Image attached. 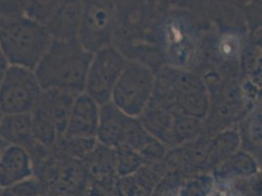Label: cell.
<instances>
[{
  "mask_svg": "<svg viewBox=\"0 0 262 196\" xmlns=\"http://www.w3.org/2000/svg\"><path fill=\"white\" fill-rule=\"evenodd\" d=\"M1 194H2V196H11L10 194H8V193L6 192V190L3 189V188H1Z\"/></svg>",
  "mask_w": 262,
  "mask_h": 196,
  "instance_id": "obj_25",
  "label": "cell"
},
{
  "mask_svg": "<svg viewBox=\"0 0 262 196\" xmlns=\"http://www.w3.org/2000/svg\"><path fill=\"white\" fill-rule=\"evenodd\" d=\"M157 75L139 59H128L116 86L111 102L123 113L139 118L153 98Z\"/></svg>",
  "mask_w": 262,
  "mask_h": 196,
  "instance_id": "obj_5",
  "label": "cell"
},
{
  "mask_svg": "<svg viewBox=\"0 0 262 196\" xmlns=\"http://www.w3.org/2000/svg\"><path fill=\"white\" fill-rule=\"evenodd\" d=\"M52 40L43 25L26 15L0 20V48L9 66L34 70Z\"/></svg>",
  "mask_w": 262,
  "mask_h": 196,
  "instance_id": "obj_3",
  "label": "cell"
},
{
  "mask_svg": "<svg viewBox=\"0 0 262 196\" xmlns=\"http://www.w3.org/2000/svg\"><path fill=\"white\" fill-rule=\"evenodd\" d=\"M145 162L141 155L128 147H120L115 149V169L120 178L136 173Z\"/></svg>",
  "mask_w": 262,
  "mask_h": 196,
  "instance_id": "obj_19",
  "label": "cell"
},
{
  "mask_svg": "<svg viewBox=\"0 0 262 196\" xmlns=\"http://www.w3.org/2000/svg\"><path fill=\"white\" fill-rule=\"evenodd\" d=\"M241 149L239 132L236 128H227L208 138L206 148V165L213 169Z\"/></svg>",
  "mask_w": 262,
  "mask_h": 196,
  "instance_id": "obj_15",
  "label": "cell"
},
{
  "mask_svg": "<svg viewBox=\"0 0 262 196\" xmlns=\"http://www.w3.org/2000/svg\"><path fill=\"white\" fill-rule=\"evenodd\" d=\"M259 173V161L250 153L238 150L213 169L216 183H233Z\"/></svg>",
  "mask_w": 262,
  "mask_h": 196,
  "instance_id": "obj_13",
  "label": "cell"
},
{
  "mask_svg": "<svg viewBox=\"0 0 262 196\" xmlns=\"http://www.w3.org/2000/svg\"><path fill=\"white\" fill-rule=\"evenodd\" d=\"M228 196H229V195H228Z\"/></svg>",
  "mask_w": 262,
  "mask_h": 196,
  "instance_id": "obj_27",
  "label": "cell"
},
{
  "mask_svg": "<svg viewBox=\"0 0 262 196\" xmlns=\"http://www.w3.org/2000/svg\"><path fill=\"white\" fill-rule=\"evenodd\" d=\"M34 175L33 160L21 146L8 145L0 158V188H7Z\"/></svg>",
  "mask_w": 262,
  "mask_h": 196,
  "instance_id": "obj_11",
  "label": "cell"
},
{
  "mask_svg": "<svg viewBox=\"0 0 262 196\" xmlns=\"http://www.w3.org/2000/svg\"><path fill=\"white\" fill-rule=\"evenodd\" d=\"M0 136L8 145H18L27 150L34 142L31 113L4 114L0 122Z\"/></svg>",
  "mask_w": 262,
  "mask_h": 196,
  "instance_id": "obj_14",
  "label": "cell"
},
{
  "mask_svg": "<svg viewBox=\"0 0 262 196\" xmlns=\"http://www.w3.org/2000/svg\"><path fill=\"white\" fill-rule=\"evenodd\" d=\"M100 107L98 103L85 92L77 95L74 99L64 136L96 139L100 122Z\"/></svg>",
  "mask_w": 262,
  "mask_h": 196,
  "instance_id": "obj_10",
  "label": "cell"
},
{
  "mask_svg": "<svg viewBox=\"0 0 262 196\" xmlns=\"http://www.w3.org/2000/svg\"><path fill=\"white\" fill-rule=\"evenodd\" d=\"M96 139L113 149L128 147L139 153L156 138L144 128L139 118L123 113L110 101L100 107Z\"/></svg>",
  "mask_w": 262,
  "mask_h": 196,
  "instance_id": "obj_6",
  "label": "cell"
},
{
  "mask_svg": "<svg viewBox=\"0 0 262 196\" xmlns=\"http://www.w3.org/2000/svg\"><path fill=\"white\" fill-rule=\"evenodd\" d=\"M75 97L65 91L43 89L31 112L33 139L51 151L65 135Z\"/></svg>",
  "mask_w": 262,
  "mask_h": 196,
  "instance_id": "obj_4",
  "label": "cell"
},
{
  "mask_svg": "<svg viewBox=\"0 0 262 196\" xmlns=\"http://www.w3.org/2000/svg\"><path fill=\"white\" fill-rule=\"evenodd\" d=\"M154 97L165 103L178 114L205 120L210 94L205 81L186 69L164 67L157 75Z\"/></svg>",
  "mask_w": 262,
  "mask_h": 196,
  "instance_id": "obj_2",
  "label": "cell"
},
{
  "mask_svg": "<svg viewBox=\"0 0 262 196\" xmlns=\"http://www.w3.org/2000/svg\"><path fill=\"white\" fill-rule=\"evenodd\" d=\"M203 132L204 121L174 113L169 131L168 145L173 147L184 145L195 141Z\"/></svg>",
  "mask_w": 262,
  "mask_h": 196,
  "instance_id": "obj_17",
  "label": "cell"
},
{
  "mask_svg": "<svg viewBox=\"0 0 262 196\" xmlns=\"http://www.w3.org/2000/svg\"><path fill=\"white\" fill-rule=\"evenodd\" d=\"M117 21V12L109 1H83L82 19L77 40L89 52L94 53L114 44Z\"/></svg>",
  "mask_w": 262,
  "mask_h": 196,
  "instance_id": "obj_8",
  "label": "cell"
},
{
  "mask_svg": "<svg viewBox=\"0 0 262 196\" xmlns=\"http://www.w3.org/2000/svg\"><path fill=\"white\" fill-rule=\"evenodd\" d=\"M123 191L125 196H151L152 183L146 174H139L138 171L134 174L123 177Z\"/></svg>",
  "mask_w": 262,
  "mask_h": 196,
  "instance_id": "obj_21",
  "label": "cell"
},
{
  "mask_svg": "<svg viewBox=\"0 0 262 196\" xmlns=\"http://www.w3.org/2000/svg\"><path fill=\"white\" fill-rule=\"evenodd\" d=\"M42 90L33 70L9 66L0 81V109L3 114L31 113Z\"/></svg>",
  "mask_w": 262,
  "mask_h": 196,
  "instance_id": "obj_9",
  "label": "cell"
},
{
  "mask_svg": "<svg viewBox=\"0 0 262 196\" xmlns=\"http://www.w3.org/2000/svg\"><path fill=\"white\" fill-rule=\"evenodd\" d=\"M93 53L77 40H52L33 72L42 89H56L75 96L84 92Z\"/></svg>",
  "mask_w": 262,
  "mask_h": 196,
  "instance_id": "obj_1",
  "label": "cell"
},
{
  "mask_svg": "<svg viewBox=\"0 0 262 196\" xmlns=\"http://www.w3.org/2000/svg\"><path fill=\"white\" fill-rule=\"evenodd\" d=\"M128 59L116 44L94 52L88 68L84 92L100 106L110 102L114 87Z\"/></svg>",
  "mask_w": 262,
  "mask_h": 196,
  "instance_id": "obj_7",
  "label": "cell"
},
{
  "mask_svg": "<svg viewBox=\"0 0 262 196\" xmlns=\"http://www.w3.org/2000/svg\"><path fill=\"white\" fill-rule=\"evenodd\" d=\"M241 140V149L254 156L261 157V109L257 107L241 121L237 128Z\"/></svg>",
  "mask_w": 262,
  "mask_h": 196,
  "instance_id": "obj_16",
  "label": "cell"
},
{
  "mask_svg": "<svg viewBox=\"0 0 262 196\" xmlns=\"http://www.w3.org/2000/svg\"><path fill=\"white\" fill-rule=\"evenodd\" d=\"M8 146V144L6 143V142H4L3 140H2V138L0 136V158H1V156H2V154L3 152L5 151V149H6V147Z\"/></svg>",
  "mask_w": 262,
  "mask_h": 196,
  "instance_id": "obj_24",
  "label": "cell"
},
{
  "mask_svg": "<svg viewBox=\"0 0 262 196\" xmlns=\"http://www.w3.org/2000/svg\"><path fill=\"white\" fill-rule=\"evenodd\" d=\"M3 115H4V114H3V112H2L1 109H0V122H1V120H2V117H3Z\"/></svg>",
  "mask_w": 262,
  "mask_h": 196,
  "instance_id": "obj_26",
  "label": "cell"
},
{
  "mask_svg": "<svg viewBox=\"0 0 262 196\" xmlns=\"http://www.w3.org/2000/svg\"><path fill=\"white\" fill-rule=\"evenodd\" d=\"M8 67H9V64H8L5 56H4L1 48H0V81L4 76V74H5L6 70L8 69Z\"/></svg>",
  "mask_w": 262,
  "mask_h": 196,
  "instance_id": "obj_23",
  "label": "cell"
},
{
  "mask_svg": "<svg viewBox=\"0 0 262 196\" xmlns=\"http://www.w3.org/2000/svg\"><path fill=\"white\" fill-rule=\"evenodd\" d=\"M65 0H31L26 16L45 26Z\"/></svg>",
  "mask_w": 262,
  "mask_h": 196,
  "instance_id": "obj_20",
  "label": "cell"
},
{
  "mask_svg": "<svg viewBox=\"0 0 262 196\" xmlns=\"http://www.w3.org/2000/svg\"><path fill=\"white\" fill-rule=\"evenodd\" d=\"M82 13V0H65L44 27L53 40H77Z\"/></svg>",
  "mask_w": 262,
  "mask_h": 196,
  "instance_id": "obj_12",
  "label": "cell"
},
{
  "mask_svg": "<svg viewBox=\"0 0 262 196\" xmlns=\"http://www.w3.org/2000/svg\"><path fill=\"white\" fill-rule=\"evenodd\" d=\"M31 0H0V20L24 16Z\"/></svg>",
  "mask_w": 262,
  "mask_h": 196,
  "instance_id": "obj_22",
  "label": "cell"
},
{
  "mask_svg": "<svg viewBox=\"0 0 262 196\" xmlns=\"http://www.w3.org/2000/svg\"><path fill=\"white\" fill-rule=\"evenodd\" d=\"M215 185L216 182L212 173H198L184 181L177 196H209Z\"/></svg>",
  "mask_w": 262,
  "mask_h": 196,
  "instance_id": "obj_18",
  "label": "cell"
}]
</instances>
